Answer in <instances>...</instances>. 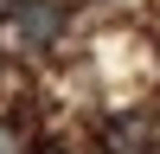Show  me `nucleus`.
Wrapping results in <instances>:
<instances>
[{
  "mask_svg": "<svg viewBox=\"0 0 160 154\" xmlns=\"http://www.w3.org/2000/svg\"><path fill=\"white\" fill-rule=\"evenodd\" d=\"M71 26V0H13V32L26 51H51Z\"/></svg>",
  "mask_w": 160,
  "mask_h": 154,
  "instance_id": "nucleus-1",
  "label": "nucleus"
},
{
  "mask_svg": "<svg viewBox=\"0 0 160 154\" xmlns=\"http://www.w3.org/2000/svg\"><path fill=\"white\" fill-rule=\"evenodd\" d=\"M0 154H19V135H13L7 122H0Z\"/></svg>",
  "mask_w": 160,
  "mask_h": 154,
  "instance_id": "nucleus-2",
  "label": "nucleus"
},
{
  "mask_svg": "<svg viewBox=\"0 0 160 154\" xmlns=\"http://www.w3.org/2000/svg\"><path fill=\"white\" fill-rule=\"evenodd\" d=\"M45 154H64V148H45Z\"/></svg>",
  "mask_w": 160,
  "mask_h": 154,
  "instance_id": "nucleus-3",
  "label": "nucleus"
},
{
  "mask_svg": "<svg viewBox=\"0 0 160 154\" xmlns=\"http://www.w3.org/2000/svg\"><path fill=\"white\" fill-rule=\"evenodd\" d=\"M0 7H7V0H0Z\"/></svg>",
  "mask_w": 160,
  "mask_h": 154,
  "instance_id": "nucleus-4",
  "label": "nucleus"
}]
</instances>
